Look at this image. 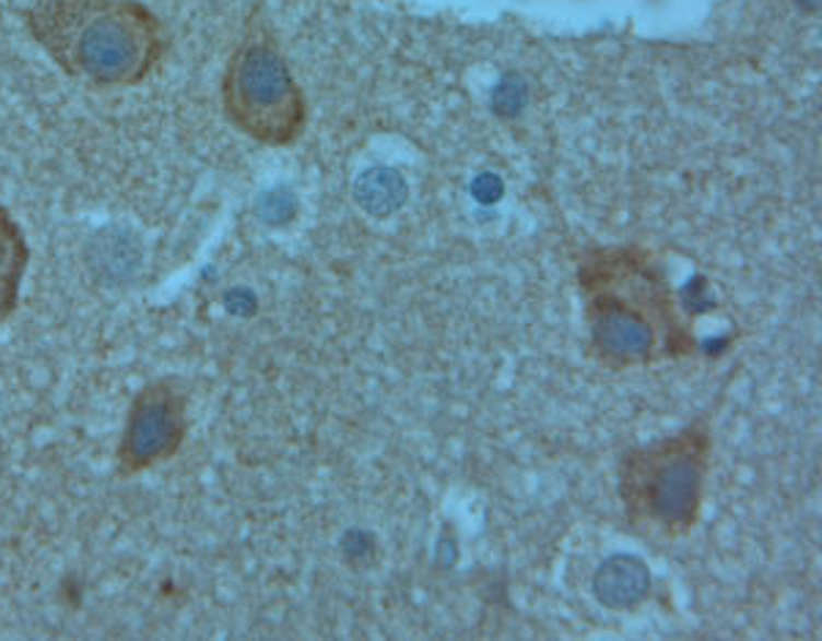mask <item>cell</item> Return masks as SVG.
Returning <instances> with one entry per match:
<instances>
[{"mask_svg": "<svg viewBox=\"0 0 822 641\" xmlns=\"http://www.w3.org/2000/svg\"><path fill=\"white\" fill-rule=\"evenodd\" d=\"M25 20L52 63L94 88L143 85L167 52L160 17L138 0H34Z\"/></svg>", "mask_w": 822, "mask_h": 641, "instance_id": "cell-1", "label": "cell"}, {"mask_svg": "<svg viewBox=\"0 0 822 641\" xmlns=\"http://www.w3.org/2000/svg\"><path fill=\"white\" fill-rule=\"evenodd\" d=\"M584 274L592 354L614 370L642 368L694 354V337L680 321L667 285L629 252H609Z\"/></svg>", "mask_w": 822, "mask_h": 641, "instance_id": "cell-2", "label": "cell"}, {"mask_svg": "<svg viewBox=\"0 0 822 641\" xmlns=\"http://www.w3.org/2000/svg\"><path fill=\"white\" fill-rule=\"evenodd\" d=\"M711 444V428L696 419L678 434L629 447L616 466V491L631 524L664 537L694 532L705 499Z\"/></svg>", "mask_w": 822, "mask_h": 641, "instance_id": "cell-3", "label": "cell"}, {"mask_svg": "<svg viewBox=\"0 0 822 641\" xmlns=\"http://www.w3.org/2000/svg\"><path fill=\"white\" fill-rule=\"evenodd\" d=\"M228 121L263 145H289L307 121L305 94L278 47L263 36L245 39L223 74Z\"/></svg>", "mask_w": 822, "mask_h": 641, "instance_id": "cell-4", "label": "cell"}, {"mask_svg": "<svg viewBox=\"0 0 822 641\" xmlns=\"http://www.w3.org/2000/svg\"><path fill=\"white\" fill-rule=\"evenodd\" d=\"M187 430V392L176 379H156L140 387L118 439V477H134L173 461L181 452Z\"/></svg>", "mask_w": 822, "mask_h": 641, "instance_id": "cell-5", "label": "cell"}, {"mask_svg": "<svg viewBox=\"0 0 822 641\" xmlns=\"http://www.w3.org/2000/svg\"><path fill=\"white\" fill-rule=\"evenodd\" d=\"M653 575L636 554H614L603 559L592 575V595L609 612H629L650 595Z\"/></svg>", "mask_w": 822, "mask_h": 641, "instance_id": "cell-6", "label": "cell"}, {"mask_svg": "<svg viewBox=\"0 0 822 641\" xmlns=\"http://www.w3.org/2000/svg\"><path fill=\"white\" fill-rule=\"evenodd\" d=\"M28 239L17 219L0 203V327L20 307L25 272H28Z\"/></svg>", "mask_w": 822, "mask_h": 641, "instance_id": "cell-7", "label": "cell"}, {"mask_svg": "<svg viewBox=\"0 0 822 641\" xmlns=\"http://www.w3.org/2000/svg\"><path fill=\"white\" fill-rule=\"evenodd\" d=\"M360 201L376 214H387L389 209L398 206L403 201V185H400L398 174H392V170L367 174L360 181Z\"/></svg>", "mask_w": 822, "mask_h": 641, "instance_id": "cell-8", "label": "cell"}]
</instances>
